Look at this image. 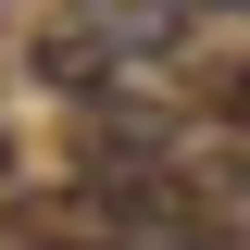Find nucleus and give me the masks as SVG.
I'll list each match as a JSON object with an SVG mask.
<instances>
[{
	"label": "nucleus",
	"instance_id": "obj_4",
	"mask_svg": "<svg viewBox=\"0 0 250 250\" xmlns=\"http://www.w3.org/2000/svg\"><path fill=\"white\" fill-rule=\"evenodd\" d=\"M188 13H238V0H188Z\"/></svg>",
	"mask_w": 250,
	"mask_h": 250
},
{
	"label": "nucleus",
	"instance_id": "obj_3",
	"mask_svg": "<svg viewBox=\"0 0 250 250\" xmlns=\"http://www.w3.org/2000/svg\"><path fill=\"white\" fill-rule=\"evenodd\" d=\"M200 100H213V113L250 138V50H238V62H213V75H200Z\"/></svg>",
	"mask_w": 250,
	"mask_h": 250
},
{
	"label": "nucleus",
	"instance_id": "obj_2",
	"mask_svg": "<svg viewBox=\"0 0 250 250\" xmlns=\"http://www.w3.org/2000/svg\"><path fill=\"white\" fill-rule=\"evenodd\" d=\"M0 250H138V213H125L113 175H88V188H50V200H0Z\"/></svg>",
	"mask_w": 250,
	"mask_h": 250
},
{
	"label": "nucleus",
	"instance_id": "obj_5",
	"mask_svg": "<svg viewBox=\"0 0 250 250\" xmlns=\"http://www.w3.org/2000/svg\"><path fill=\"white\" fill-rule=\"evenodd\" d=\"M0 175H13V138H0Z\"/></svg>",
	"mask_w": 250,
	"mask_h": 250
},
{
	"label": "nucleus",
	"instance_id": "obj_1",
	"mask_svg": "<svg viewBox=\"0 0 250 250\" xmlns=\"http://www.w3.org/2000/svg\"><path fill=\"white\" fill-rule=\"evenodd\" d=\"M175 38H188V0H62L25 62H38V88L100 100V88H125V75H150Z\"/></svg>",
	"mask_w": 250,
	"mask_h": 250
}]
</instances>
